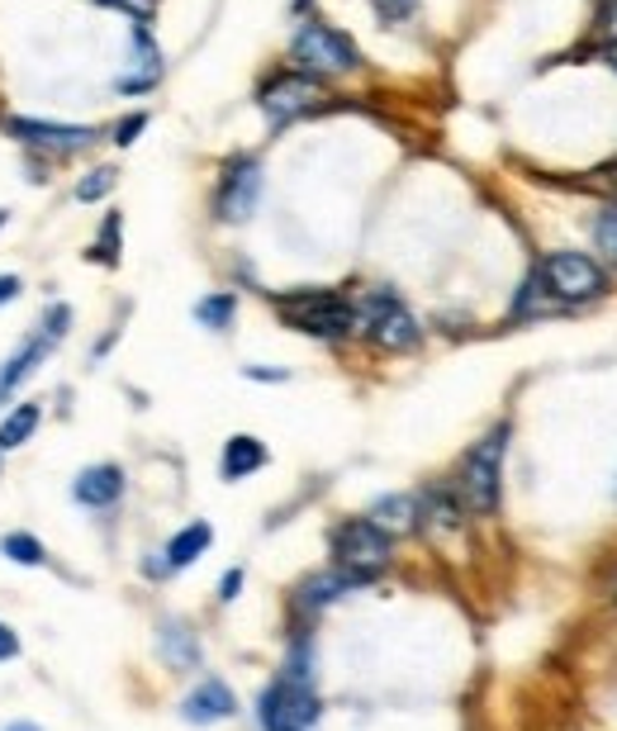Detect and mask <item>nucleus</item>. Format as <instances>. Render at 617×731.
Here are the masks:
<instances>
[{
  "label": "nucleus",
  "mask_w": 617,
  "mask_h": 731,
  "mask_svg": "<svg viewBox=\"0 0 617 731\" xmlns=\"http://www.w3.org/2000/svg\"><path fill=\"white\" fill-rule=\"evenodd\" d=\"M275 313L285 329L319 337V343H347L357 333V299L343 290H323V285H305V290L271 295Z\"/></svg>",
  "instance_id": "nucleus-1"
},
{
  "label": "nucleus",
  "mask_w": 617,
  "mask_h": 731,
  "mask_svg": "<svg viewBox=\"0 0 617 731\" xmlns=\"http://www.w3.org/2000/svg\"><path fill=\"white\" fill-rule=\"evenodd\" d=\"M508 433L514 428L498 423L494 433H484L480 442H470V451L456 466V494H461L466 513L476 518H494L498 504H504V456H508Z\"/></svg>",
  "instance_id": "nucleus-2"
},
{
  "label": "nucleus",
  "mask_w": 617,
  "mask_h": 731,
  "mask_svg": "<svg viewBox=\"0 0 617 731\" xmlns=\"http://www.w3.org/2000/svg\"><path fill=\"white\" fill-rule=\"evenodd\" d=\"M357 333L380 351H395V357L423 347V323H418V313L390 285H375V290L357 295Z\"/></svg>",
  "instance_id": "nucleus-3"
},
{
  "label": "nucleus",
  "mask_w": 617,
  "mask_h": 731,
  "mask_svg": "<svg viewBox=\"0 0 617 731\" xmlns=\"http://www.w3.org/2000/svg\"><path fill=\"white\" fill-rule=\"evenodd\" d=\"M536 276H542L546 295L556 299L560 309H584L599 305L608 295V267L589 252H575V247H556L536 261Z\"/></svg>",
  "instance_id": "nucleus-4"
},
{
  "label": "nucleus",
  "mask_w": 617,
  "mask_h": 731,
  "mask_svg": "<svg viewBox=\"0 0 617 731\" xmlns=\"http://www.w3.org/2000/svg\"><path fill=\"white\" fill-rule=\"evenodd\" d=\"M291 62L299 72L319 76V82H333V76L361 72V48H357V38L333 29V24L305 20L295 29V38H291Z\"/></svg>",
  "instance_id": "nucleus-5"
},
{
  "label": "nucleus",
  "mask_w": 617,
  "mask_h": 731,
  "mask_svg": "<svg viewBox=\"0 0 617 731\" xmlns=\"http://www.w3.org/2000/svg\"><path fill=\"white\" fill-rule=\"evenodd\" d=\"M328 552H333V566L357 574L361 584L380 580L395 560V537L385 528H375L371 518H343L333 532H328Z\"/></svg>",
  "instance_id": "nucleus-6"
},
{
  "label": "nucleus",
  "mask_w": 617,
  "mask_h": 731,
  "mask_svg": "<svg viewBox=\"0 0 617 731\" xmlns=\"http://www.w3.org/2000/svg\"><path fill=\"white\" fill-rule=\"evenodd\" d=\"M319 100H323V82L299 67H281L257 86V110L267 114L271 134H281V128H291L295 120H305L309 110H319Z\"/></svg>",
  "instance_id": "nucleus-7"
},
{
  "label": "nucleus",
  "mask_w": 617,
  "mask_h": 731,
  "mask_svg": "<svg viewBox=\"0 0 617 731\" xmlns=\"http://www.w3.org/2000/svg\"><path fill=\"white\" fill-rule=\"evenodd\" d=\"M323 717L319 689L313 684H295V679L275 674L257 698V722L261 731H313V722Z\"/></svg>",
  "instance_id": "nucleus-8"
},
{
  "label": "nucleus",
  "mask_w": 617,
  "mask_h": 731,
  "mask_svg": "<svg viewBox=\"0 0 617 731\" xmlns=\"http://www.w3.org/2000/svg\"><path fill=\"white\" fill-rule=\"evenodd\" d=\"M67 329H72V309L67 305H48V313H44V323H38V329L24 337V347L15 351V357H10L5 366H0V404H5L10 395H15V389L29 381V375L38 371V366H44L52 351L62 347V337H67Z\"/></svg>",
  "instance_id": "nucleus-9"
},
{
  "label": "nucleus",
  "mask_w": 617,
  "mask_h": 731,
  "mask_svg": "<svg viewBox=\"0 0 617 731\" xmlns=\"http://www.w3.org/2000/svg\"><path fill=\"white\" fill-rule=\"evenodd\" d=\"M261 205V162L252 152H233L214 186V219L219 224H247Z\"/></svg>",
  "instance_id": "nucleus-10"
},
{
  "label": "nucleus",
  "mask_w": 617,
  "mask_h": 731,
  "mask_svg": "<svg viewBox=\"0 0 617 731\" xmlns=\"http://www.w3.org/2000/svg\"><path fill=\"white\" fill-rule=\"evenodd\" d=\"M5 134L20 138L24 148H38V152H52V157L82 152L100 138L90 124H48V120H5Z\"/></svg>",
  "instance_id": "nucleus-11"
},
{
  "label": "nucleus",
  "mask_w": 617,
  "mask_h": 731,
  "mask_svg": "<svg viewBox=\"0 0 617 731\" xmlns=\"http://www.w3.org/2000/svg\"><path fill=\"white\" fill-rule=\"evenodd\" d=\"M466 518L470 513H466V504H461V494H456L452 480H432V485L418 490V528L446 537V532H461Z\"/></svg>",
  "instance_id": "nucleus-12"
},
{
  "label": "nucleus",
  "mask_w": 617,
  "mask_h": 731,
  "mask_svg": "<svg viewBox=\"0 0 617 731\" xmlns=\"http://www.w3.org/2000/svg\"><path fill=\"white\" fill-rule=\"evenodd\" d=\"M233 713H238V694H233V689L223 684L219 674L200 679V684H195L190 694L181 698V717H186L190 727H214V722H229Z\"/></svg>",
  "instance_id": "nucleus-13"
},
{
  "label": "nucleus",
  "mask_w": 617,
  "mask_h": 731,
  "mask_svg": "<svg viewBox=\"0 0 617 731\" xmlns=\"http://www.w3.org/2000/svg\"><path fill=\"white\" fill-rule=\"evenodd\" d=\"M124 490H128V480H124V470L114 466V461L86 466L82 475L72 480V499L82 504V508H114V504L124 499Z\"/></svg>",
  "instance_id": "nucleus-14"
},
{
  "label": "nucleus",
  "mask_w": 617,
  "mask_h": 731,
  "mask_svg": "<svg viewBox=\"0 0 617 731\" xmlns=\"http://www.w3.org/2000/svg\"><path fill=\"white\" fill-rule=\"evenodd\" d=\"M209 546H214V528L209 522H186V528L176 532L172 542H166V552H157L162 560H148L152 574H176V570H190L195 560H200Z\"/></svg>",
  "instance_id": "nucleus-15"
},
{
  "label": "nucleus",
  "mask_w": 617,
  "mask_h": 731,
  "mask_svg": "<svg viewBox=\"0 0 617 731\" xmlns=\"http://www.w3.org/2000/svg\"><path fill=\"white\" fill-rule=\"evenodd\" d=\"M351 590H366V584L357 580V574L328 566V570H319V574H309V580L295 590V608H299V612H323V608H333L337 598L351 594Z\"/></svg>",
  "instance_id": "nucleus-16"
},
{
  "label": "nucleus",
  "mask_w": 617,
  "mask_h": 731,
  "mask_svg": "<svg viewBox=\"0 0 617 731\" xmlns=\"http://www.w3.org/2000/svg\"><path fill=\"white\" fill-rule=\"evenodd\" d=\"M271 461V451H267V442L252 437V433H233L229 442H223V456H219V475L229 480V485H238V480L247 475H257L261 466Z\"/></svg>",
  "instance_id": "nucleus-17"
},
{
  "label": "nucleus",
  "mask_w": 617,
  "mask_h": 731,
  "mask_svg": "<svg viewBox=\"0 0 617 731\" xmlns=\"http://www.w3.org/2000/svg\"><path fill=\"white\" fill-rule=\"evenodd\" d=\"M366 518H371L375 528H385L390 537L418 532V494H380Z\"/></svg>",
  "instance_id": "nucleus-18"
},
{
  "label": "nucleus",
  "mask_w": 617,
  "mask_h": 731,
  "mask_svg": "<svg viewBox=\"0 0 617 731\" xmlns=\"http://www.w3.org/2000/svg\"><path fill=\"white\" fill-rule=\"evenodd\" d=\"M157 646H162V660L172 670H195L200 665V642H195V632L181 618H166L157 627Z\"/></svg>",
  "instance_id": "nucleus-19"
},
{
  "label": "nucleus",
  "mask_w": 617,
  "mask_h": 731,
  "mask_svg": "<svg viewBox=\"0 0 617 731\" xmlns=\"http://www.w3.org/2000/svg\"><path fill=\"white\" fill-rule=\"evenodd\" d=\"M551 313H560V305L546 295V285H542V276H536V267L522 276V285H518V295H514V309H508V319H551Z\"/></svg>",
  "instance_id": "nucleus-20"
},
{
  "label": "nucleus",
  "mask_w": 617,
  "mask_h": 731,
  "mask_svg": "<svg viewBox=\"0 0 617 731\" xmlns=\"http://www.w3.org/2000/svg\"><path fill=\"white\" fill-rule=\"evenodd\" d=\"M38 423H44V409H38V399H20L15 409L5 413V423H0V451L24 447V442L38 433Z\"/></svg>",
  "instance_id": "nucleus-21"
},
{
  "label": "nucleus",
  "mask_w": 617,
  "mask_h": 731,
  "mask_svg": "<svg viewBox=\"0 0 617 731\" xmlns=\"http://www.w3.org/2000/svg\"><path fill=\"white\" fill-rule=\"evenodd\" d=\"M233 319H238V295L233 290H214L205 299H195V323L209 333H229Z\"/></svg>",
  "instance_id": "nucleus-22"
},
{
  "label": "nucleus",
  "mask_w": 617,
  "mask_h": 731,
  "mask_svg": "<svg viewBox=\"0 0 617 731\" xmlns=\"http://www.w3.org/2000/svg\"><path fill=\"white\" fill-rule=\"evenodd\" d=\"M589 233H594V247H599V261L603 267L617 271V200L603 205L594 219H589Z\"/></svg>",
  "instance_id": "nucleus-23"
},
{
  "label": "nucleus",
  "mask_w": 617,
  "mask_h": 731,
  "mask_svg": "<svg viewBox=\"0 0 617 731\" xmlns=\"http://www.w3.org/2000/svg\"><path fill=\"white\" fill-rule=\"evenodd\" d=\"M0 556L15 560V566H44L48 560L44 542H38L34 532H5V537H0Z\"/></svg>",
  "instance_id": "nucleus-24"
},
{
  "label": "nucleus",
  "mask_w": 617,
  "mask_h": 731,
  "mask_svg": "<svg viewBox=\"0 0 617 731\" xmlns=\"http://www.w3.org/2000/svg\"><path fill=\"white\" fill-rule=\"evenodd\" d=\"M120 228H124V219L110 209V214H104V224H100V238L90 243L86 257H96V261H104V267H114V261H120Z\"/></svg>",
  "instance_id": "nucleus-25"
},
{
  "label": "nucleus",
  "mask_w": 617,
  "mask_h": 731,
  "mask_svg": "<svg viewBox=\"0 0 617 731\" xmlns=\"http://www.w3.org/2000/svg\"><path fill=\"white\" fill-rule=\"evenodd\" d=\"M114 181H120V172H114V166H96V172H86L82 181H76V200H82V205L104 200V195L114 190Z\"/></svg>",
  "instance_id": "nucleus-26"
},
{
  "label": "nucleus",
  "mask_w": 617,
  "mask_h": 731,
  "mask_svg": "<svg viewBox=\"0 0 617 731\" xmlns=\"http://www.w3.org/2000/svg\"><path fill=\"white\" fill-rule=\"evenodd\" d=\"M371 10L385 24H404V20L418 15V0H371Z\"/></svg>",
  "instance_id": "nucleus-27"
},
{
  "label": "nucleus",
  "mask_w": 617,
  "mask_h": 731,
  "mask_svg": "<svg viewBox=\"0 0 617 731\" xmlns=\"http://www.w3.org/2000/svg\"><path fill=\"white\" fill-rule=\"evenodd\" d=\"M96 5H114V10H124V15H134V24H152L157 0H96Z\"/></svg>",
  "instance_id": "nucleus-28"
},
{
  "label": "nucleus",
  "mask_w": 617,
  "mask_h": 731,
  "mask_svg": "<svg viewBox=\"0 0 617 731\" xmlns=\"http://www.w3.org/2000/svg\"><path fill=\"white\" fill-rule=\"evenodd\" d=\"M143 128H148V114H124V120L120 124H114V143H120V148H128V143H138V134H143Z\"/></svg>",
  "instance_id": "nucleus-29"
},
{
  "label": "nucleus",
  "mask_w": 617,
  "mask_h": 731,
  "mask_svg": "<svg viewBox=\"0 0 617 731\" xmlns=\"http://www.w3.org/2000/svg\"><path fill=\"white\" fill-rule=\"evenodd\" d=\"M247 381H261V385H285L291 381V371L285 366H243Z\"/></svg>",
  "instance_id": "nucleus-30"
},
{
  "label": "nucleus",
  "mask_w": 617,
  "mask_h": 731,
  "mask_svg": "<svg viewBox=\"0 0 617 731\" xmlns=\"http://www.w3.org/2000/svg\"><path fill=\"white\" fill-rule=\"evenodd\" d=\"M243 580H247L243 566H233L229 574H223V580H219V604H233V598L243 594Z\"/></svg>",
  "instance_id": "nucleus-31"
},
{
  "label": "nucleus",
  "mask_w": 617,
  "mask_h": 731,
  "mask_svg": "<svg viewBox=\"0 0 617 731\" xmlns=\"http://www.w3.org/2000/svg\"><path fill=\"white\" fill-rule=\"evenodd\" d=\"M15 656H20V636L0 622V660H15Z\"/></svg>",
  "instance_id": "nucleus-32"
},
{
  "label": "nucleus",
  "mask_w": 617,
  "mask_h": 731,
  "mask_svg": "<svg viewBox=\"0 0 617 731\" xmlns=\"http://www.w3.org/2000/svg\"><path fill=\"white\" fill-rule=\"evenodd\" d=\"M20 276H0V305H10V299H20Z\"/></svg>",
  "instance_id": "nucleus-33"
},
{
  "label": "nucleus",
  "mask_w": 617,
  "mask_h": 731,
  "mask_svg": "<svg viewBox=\"0 0 617 731\" xmlns=\"http://www.w3.org/2000/svg\"><path fill=\"white\" fill-rule=\"evenodd\" d=\"M603 34H617V0H603Z\"/></svg>",
  "instance_id": "nucleus-34"
},
{
  "label": "nucleus",
  "mask_w": 617,
  "mask_h": 731,
  "mask_svg": "<svg viewBox=\"0 0 617 731\" xmlns=\"http://www.w3.org/2000/svg\"><path fill=\"white\" fill-rule=\"evenodd\" d=\"M0 731H44V727H38V722H29V717H20V722H5Z\"/></svg>",
  "instance_id": "nucleus-35"
},
{
  "label": "nucleus",
  "mask_w": 617,
  "mask_h": 731,
  "mask_svg": "<svg viewBox=\"0 0 617 731\" xmlns=\"http://www.w3.org/2000/svg\"><path fill=\"white\" fill-rule=\"evenodd\" d=\"M603 62H608V67L617 72V38H613V44H608V48H603Z\"/></svg>",
  "instance_id": "nucleus-36"
},
{
  "label": "nucleus",
  "mask_w": 617,
  "mask_h": 731,
  "mask_svg": "<svg viewBox=\"0 0 617 731\" xmlns=\"http://www.w3.org/2000/svg\"><path fill=\"white\" fill-rule=\"evenodd\" d=\"M608 186H613V190H617V166H613V172H608Z\"/></svg>",
  "instance_id": "nucleus-37"
},
{
  "label": "nucleus",
  "mask_w": 617,
  "mask_h": 731,
  "mask_svg": "<svg viewBox=\"0 0 617 731\" xmlns=\"http://www.w3.org/2000/svg\"><path fill=\"white\" fill-rule=\"evenodd\" d=\"M313 5V0H295V10H309Z\"/></svg>",
  "instance_id": "nucleus-38"
},
{
  "label": "nucleus",
  "mask_w": 617,
  "mask_h": 731,
  "mask_svg": "<svg viewBox=\"0 0 617 731\" xmlns=\"http://www.w3.org/2000/svg\"><path fill=\"white\" fill-rule=\"evenodd\" d=\"M0 228H5V209H0Z\"/></svg>",
  "instance_id": "nucleus-39"
},
{
  "label": "nucleus",
  "mask_w": 617,
  "mask_h": 731,
  "mask_svg": "<svg viewBox=\"0 0 617 731\" xmlns=\"http://www.w3.org/2000/svg\"><path fill=\"white\" fill-rule=\"evenodd\" d=\"M613 598H617V580H613Z\"/></svg>",
  "instance_id": "nucleus-40"
}]
</instances>
